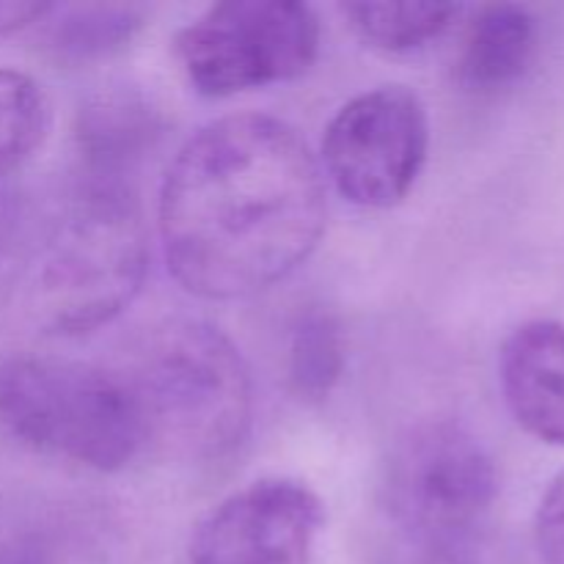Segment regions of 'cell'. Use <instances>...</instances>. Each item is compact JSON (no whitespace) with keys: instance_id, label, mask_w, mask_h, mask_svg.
Masks as SVG:
<instances>
[{"instance_id":"obj_1","label":"cell","mask_w":564,"mask_h":564,"mask_svg":"<svg viewBox=\"0 0 564 564\" xmlns=\"http://www.w3.org/2000/svg\"><path fill=\"white\" fill-rule=\"evenodd\" d=\"M323 171L295 127L231 113L193 132L160 185L158 231L176 284L204 301L257 295L325 231Z\"/></svg>"},{"instance_id":"obj_2","label":"cell","mask_w":564,"mask_h":564,"mask_svg":"<svg viewBox=\"0 0 564 564\" xmlns=\"http://www.w3.org/2000/svg\"><path fill=\"white\" fill-rule=\"evenodd\" d=\"M127 380L147 444L180 460L213 463L251 433L253 383L235 341L204 319H171L149 330Z\"/></svg>"},{"instance_id":"obj_3","label":"cell","mask_w":564,"mask_h":564,"mask_svg":"<svg viewBox=\"0 0 564 564\" xmlns=\"http://www.w3.org/2000/svg\"><path fill=\"white\" fill-rule=\"evenodd\" d=\"M147 268L149 240L135 193L75 185L39 248L28 312L44 334H91L135 301Z\"/></svg>"},{"instance_id":"obj_4","label":"cell","mask_w":564,"mask_h":564,"mask_svg":"<svg viewBox=\"0 0 564 564\" xmlns=\"http://www.w3.org/2000/svg\"><path fill=\"white\" fill-rule=\"evenodd\" d=\"M0 433L102 474L130 466L147 444L121 375L31 350L0 352Z\"/></svg>"},{"instance_id":"obj_5","label":"cell","mask_w":564,"mask_h":564,"mask_svg":"<svg viewBox=\"0 0 564 564\" xmlns=\"http://www.w3.org/2000/svg\"><path fill=\"white\" fill-rule=\"evenodd\" d=\"M499 496L482 441L455 419L408 430L383 471V507L416 545L419 564H482L479 529Z\"/></svg>"},{"instance_id":"obj_6","label":"cell","mask_w":564,"mask_h":564,"mask_svg":"<svg viewBox=\"0 0 564 564\" xmlns=\"http://www.w3.org/2000/svg\"><path fill=\"white\" fill-rule=\"evenodd\" d=\"M319 20L292 0L209 6L176 33V61L202 97L224 99L297 80L319 55Z\"/></svg>"},{"instance_id":"obj_7","label":"cell","mask_w":564,"mask_h":564,"mask_svg":"<svg viewBox=\"0 0 564 564\" xmlns=\"http://www.w3.org/2000/svg\"><path fill=\"white\" fill-rule=\"evenodd\" d=\"M430 152V119L408 86H378L341 105L323 135V163L336 191L364 209L397 207L416 185Z\"/></svg>"},{"instance_id":"obj_8","label":"cell","mask_w":564,"mask_h":564,"mask_svg":"<svg viewBox=\"0 0 564 564\" xmlns=\"http://www.w3.org/2000/svg\"><path fill=\"white\" fill-rule=\"evenodd\" d=\"M325 527L319 496L301 479L264 477L198 521L191 564H312Z\"/></svg>"},{"instance_id":"obj_9","label":"cell","mask_w":564,"mask_h":564,"mask_svg":"<svg viewBox=\"0 0 564 564\" xmlns=\"http://www.w3.org/2000/svg\"><path fill=\"white\" fill-rule=\"evenodd\" d=\"M163 135V110L138 86L91 94L75 116L77 185L135 193L138 174Z\"/></svg>"},{"instance_id":"obj_10","label":"cell","mask_w":564,"mask_h":564,"mask_svg":"<svg viewBox=\"0 0 564 564\" xmlns=\"http://www.w3.org/2000/svg\"><path fill=\"white\" fill-rule=\"evenodd\" d=\"M499 383L518 427L549 446H564V325L529 319L505 339Z\"/></svg>"},{"instance_id":"obj_11","label":"cell","mask_w":564,"mask_h":564,"mask_svg":"<svg viewBox=\"0 0 564 564\" xmlns=\"http://www.w3.org/2000/svg\"><path fill=\"white\" fill-rule=\"evenodd\" d=\"M538 17L518 3L477 11L457 55V83L466 91L494 94L521 80L538 53Z\"/></svg>"},{"instance_id":"obj_12","label":"cell","mask_w":564,"mask_h":564,"mask_svg":"<svg viewBox=\"0 0 564 564\" xmlns=\"http://www.w3.org/2000/svg\"><path fill=\"white\" fill-rule=\"evenodd\" d=\"M347 364V339L339 317L323 306L301 312L286 347V386L306 405H319L339 386Z\"/></svg>"},{"instance_id":"obj_13","label":"cell","mask_w":564,"mask_h":564,"mask_svg":"<svg viewBox=\"0 0 564 564\" xmlns=\"http://www.w3.org/2000/svg\"><path fill=\"white\" fill-rule=\"evenodd\" d=\"M47 25V47L64 64H91L130 47L147 25V9L124 3H86L55 9Z\"/></svg>"},{"instance_id":"obj_14","label":"cell","mask_w":564,"mask_h":564,"mask_svg":"<svg viewBox=\"0 0 564 564\" xmlns=\"http://www.w3.org/2000/svg\"><path fill=\"white\" fill-rule=\"evenodd\" d=\"M347 25L383 53H413L444 36L463 14L455 3H347Z\"/></svg>"},{"instance_id":"obj_15","label":"cell","mask_w":564,"mask_h":564,"mask_svg":"<svg viewBox=\"0 0 564 564\" xmlns=\"http://www.w3.org/2000/svg\"><path fill=\"white\" fill-rule=\"evenodd\" d=\"M50 132V99L42 83L0 66V182H14Z\"/></svg>"},{"instance_id":"obj_16","label":"cell","mask_w":564,"mask_h":564,"mask_svg":"<svg viewBox=\"0 0 564 564\" xmlns=\"http://www.w3.org/2000/svg\"><path fill=\"white\" fill-rule=\"evenodd\" d=\"M534 545L543 564H564V471L551 479L534 512Z\"/></svg>"},{"instance_id":"obj_17","label":"cell","mask_w":564,"mask_h":564,"mask_svg":"<svg viewBox=\"0 0 564 564\" xmlns=\"http://www.w3.org/2000/svg\"><path fill=\"white\" fill-rule=\"evenodd\" d=\"M53 11L50 3H0V39L44 20Z\"/></svg>"},{"instance_id":"obj_18","label":"cell","mask_w":564,"mask_h":564,"mask_svg":"<svg viewBox=\"0 0 564 564\" xmlns=\"http://www.w3.org/2000/svg\"><path fill=\"white\" fill-rule=\"evenodd\" d=\"M20 226V196L14 182H0V257L11 246Z\"/></svg>"}]
</instances>
